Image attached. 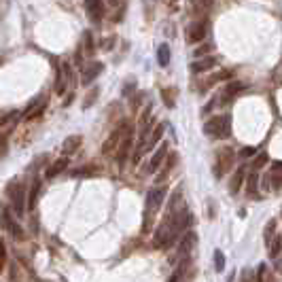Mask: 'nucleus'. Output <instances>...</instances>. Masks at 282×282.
<instances>
[{"instance_id":"obj_12","label":"nucleus","mask_w":282,"mask_h":282,"mask_svg":"<svg viewBox=\"0 0 282 282\" xmlns=\"http://www.w3.org/2000/svg\"><path fill=\"white\" fill-rule=\"evenodd\" d=\"M166 157H168V144L161 142V146L153 153V157H151V161H149V172H157V168L163 166Z\"/></svg>"},{"instance_id":"obj_24","label":"nucleus","mask_w":282,"mask_h":282,"mask_svg":"<svg viewBox=\"0 0 282 282\" xmlns=\"http://www.w3.org/2000/svg\"><path fill=\"white\" fill-rule=\"evenodd\" d=\"M93 174H98L96 166H83V168H76L70 172V176H79V178H83V176H93Z\"/></svg>"},{"instance_id":"obj_15","label":"nucleus","mask_w":282,"mask_h":282,"mask_svg":"<svg viewBox=\"0 0 282 282\" xmlns=\"http://www.w3.org/2000/svg\"><path fill=\"white\" fill-rule=\"evenodd\" d=\"M214 66H216V57H202V60L191 64V72L199 74V72H206V70L214 68Z\"/></svg>"},{"instance_id":"obj_36","label":"nucleus","mask_w":282,"mask_h":282,"mask_svg":"<svg viewBox=\"0 0 282 282\" xmlns=\"http://www.w3.org/2000/svg\"><path fill=\"white\" fill-rule=\"evenodd\" d=\"M208 51H212V45H202L199 49H195V57H204Z\"/></svg>"},{"instance_id":"obj_14","label":"nucleus","mask_w":282,"mask_h":282,"mask_svg":"<svg viewBox=\"0 0 282 282\" xmlns=\"http://www.w3.org/2000/svg\"><path fill=\"white\" fill-rule=\"evenodd\" d=\"M246 89V85L244 83H240V81H233V83H227L225 85V89H223V102H229V100H233L236 96H240Z\"/></svg>"},{"instance_id":"obj_33","label":"nucleus","mask_w":282,"mask_h":282,"mask_svg":"<svg viewBox=\"0 0 282 282\" xmlns=\"http://www.w3.org/2000/svg\"><path fill=\"white\" fill-rule=\"evenodd\" d=\"M267 159H269V157H267V153H261V155H257V159L252 161V170H259L261 166H265Z\"/></svg>"},{"instance_id":"obj_18","label":"nucleus","mask_w":282,"mask_h":282,"mask_svg":"<svg viewBox=\"0 0 282 282\" xmlns=\"http://www.w3.org/2000/svg\"><path fill=\"white\" fill-rule=\"evenodd\" d=\"M163 132H166V127L163 125H157L155 130L151 132V136H149V140H146V146H144V151H149V149H153L157 142L161 140V136H163Z\"/></svg>"},{"instance_id":"obj_30","label":"nucleus","mask_w":282,"mask_h":282,"mask_svg":"<svg viewBox=\"0 0 282 282\" xmlns=\"http://www.w3.org/2000/svg\"><path fill=\"white\" fill-rule=\"evenodd\" d=\"M280 248H282V238H280V236H276V238L272 240V246H269V255L276 257V255L280 252Z\"/></svg>"},{"instance_id":"obj_26","label":"nucleus","mask_w":282,"mask_h":282,"mask_svg":"<svg viewBox=\"0 0 282 282\" xmlns=\"http://www.w3.org/2000/svg\"><path fill=\"white\" fill-rule=\"evenodd\" d=\"M257 185H259V174H257V170H252L248 174V183H246L248 193H252V197H257Z\"/></svg>"},{"instance_id":"obj_21","label":"nucleus","mask_w":282,"mask_h":282,"mask_svg":"<svg viewBox=\"0 0 282 282\" xmlns=\"http://www.w3.org/2000/svg\"><path fill=\"white\" fill-rule=\"evenodd\" d=\"M161 100H163V104H166L168 108H174V104H176V89H174V87H166V89H161Z\"/></svg>"},{"instance_id":"obj_6","label":"nucleus","mask_w":282,"mask_h":282,"mask_svg":"<svg viewBox=\"0 0 282 282\" xmlns=\"http://www.w3.org/2000/svg\"><path fill=\"white\" fill-rule=\"evenodd\" d=\"M208 19H197V21H193L189 23V28H187V40H189L191 45H195V43H202L204 38H206V34H208Z\"/></svg>"},{"instance_id":"obj_40","label":"nucleus","mask_w":282,"mask_h":282,"mask_svg":"<svg viewBox=\"0 0 282 282\" xmlns=\"http://www.w3.org/2000/svg\"><path fill=\"white\" fill-rule=\"evenodd\" d=\"M13 117H15V115H7V117H0V127H2L4 123H9L11 119H13Z\"/></svg>"},{"instance_id":"obj_35","label":"nucleus","mask_w":282,"mask_h":282,"mask_svg":"<svg viewBox=\"0 0 282 282\" xmlns=\"http://www.w3.org/2000/svg\"><path fill=\"white\" fill-rule=\"evenodd\" d=\"M4 263H7V248H4V242H0V274L4 269Z\"/></svg>"},{"instance_id":"obj_1","label":"nucleus","mask_w":282,"mask_h":282,"mask_svg":"<svg viewBox=\"0 0 282 282\" xmlns=\"http://www.w3.org/2000/svg\"><path fill=\"white\" fill-rule=\"evenodd\" d=\"M166 193L168 189L166 187H155L146 193V204H144V227L142 231H149L151 229V223H153V216L157 214V210L161 208L163 199H166Z\"/></svg>"},{"instance_id":"obj_25","label":"nucleus","mask_w":282,"mask_h":282,"mask_svg":"<svg viewBox=\"0 0 282 282\" xmlns=\"http://www.w3.org/2000/svg\"><path fill=\"white\" fill-rule=\"evenodd\" d=\"M38 191H40V183H38V180H34V183H32V189H30V193H28V195H30V202H28V210H34V208H36Z\"/></svg>"},{"instance_id":"obj_20","label":"nucleus","mask_w":282,"mask_h":282,"mask_svg":"<svg viewBox=\"0 0 282 282\" xmlns=\"http://www.w3.org/2000/svg\"><path fill=\"white\" fill-rule=\"evenodd\" d=\"M176 159H178V157H176V155H168V157H166V163H163V170H161V174L157 176V183H161V180H166V178H168L170 170H172V168L176 166Z\"/></svg>"},{"instance_id":"obj_34","label":"nucleus","mask_w":282,"mask_h":282,"mask_svg":"<svg viewBox=\"0 0 282 282\" xmlns=\"http://www.w3.org/2000/svg\"><path fill=\"white\" fill-rule=\"evenodd\" d=\"M7 142H9V132L7 134H0V157L7 153Z\"/></svg>"},{"instance_id":"obj_11","label":"nucleus","mask_w":282,"mask_h":282,"mask_svg":"<svg viewBox=\"0 0 282 282\" xmlns=\"http://www.w3.org/2000/svg\"><path fill=\"white\" fill-rule=\"evenodd\" d=\"M85 11L93 23H100L104 17V0H85Z\"/></svg>"},{"instance_id":"obj_37","label":"nucleus","mask_w":282,"mask_h":282,"mask_svg":"<svg viewBox=\"0 0 282 282\" xmlns=\"http://www.w3.org/2000/svg\"><path fill=\"white\" fill-rule=\"evenodd\" d=\"M255 155V149H252V146H244L242 151H240V157H242V159H246V157H252Z\"/></svg>"},{"instance_id":"obj_3","label":"nucleus","mask_w":282,"mask_h":282,"mask_svg":"<svg viewBox=\"0 0 282 282\" xmlns=\"http://www.w3.org/2000/svg\"><path fill=\"white\" fill-rule=\"evenodd\" d=\"M7 195L11 199L13 212L17 216H21L28 210V206H26V187H23L21 180H11V183L7 185Z\"/></svg>"},{"instance_id":"obj_38","label":"nucleus","mask_w":282,"mask_h":282,"mask_svg":"<svg viewBox=\"0 0 282 282\" xmlns=\"http://www.w3.org/2000/svg\"><path fill=\"white\" fill-rule=\"evenodd\" d=\"M265 272H267V267L261 263V265L257 267V282H263V278H265Z\"/></svg>"},{"instance_id":"obj_17","label":"nucleus","mask_w":282,"mask_h":282,"mask_svg":"<svg viewBox=\"0 0 282 282\" xmlns=\"http://www.w3.org/2000/svg\"><path fill=\"white\" fill-rule=\"evenodd\" d=\"M81 140H83L81 136H70V138L64 140V146H62L64 155H70V153H74V151L81 146Z\"/></svg>"},{"instance_id":"obj_16","label":"nucleus","mask_w":282,"mask_h":282,"mask_svg":"<svg viewBox=\"0 0 282 282\" xmlns=\"http://www.w3.org/2000/svg\"><path fill=\"white\" fill-rule=\"evenodd\" d=\"M68 157L66 155H64V157H60V159H57L55 163H51V166H49V170H47V178H55V176H60L62 172H64V170H66L68 168Z\"/></svg>"},{"instance_id":"obj_19","label":"nucleus","mask_w":282,"mask_h":282,"mask_svg":"<svg viewBox=\"0 0 282 282\" xmlns=\"http://www.w3.org/2000/svg\"><path fill=\"white\" fill-rule=\"evenodd\" d=\"M272 187L274 189L282 187V161H276L272 166Z\"/></svg>"},{"instance_id":"obj_39","label":"nucleus","mask_w":282,"mask_h":282,"mask_svg":"<svg viewBox=\"0 0 282 282\" xmlns=\"http://www.w3.org/2000/svg\"><path fill=\"white\" fill-rule=\"evenodd\" d=\"M85 49H87V53H91V51H93V40H91V34L89 32L85 34Z\"/></svg>"},{"instance_id":"obj_28","label":"nucleus","mask_w":282,"mask_h":282,"mask_svg":"<svg viewBox=\"0 0 282 282\" xmlns=\"http://www.w3.org/2000/svg\"><path fill=\"white\" fill-rule=\"evenodd\" d=\"M210 7H212V0H193V9H197L199 13H208Z\"/></svg>"},{"instance_id":"obj_2","label":"nucleus","mask_w":282,"mask_h":282,"mask_svg":"<svg viewBox=\"0 0 282 282\" xmlns=\"http://www.w3.org/2000/svg\"><path fill=\"white\" fill-rule=\"evenodd\" d=\"M204 134L210 138L223 140L231 134V117L229 115H216L212 119H208L204 123Z\"/></svg>"},{"instance_id":"obj_13","label":"nucleus","mask_w":282,"mask_h":282,"mask_svg":"<svg viewBox=\"0 0 282 282\" xmlns=\"http://www.w3.org/2000/svg\"><path fill=\"white\" fill-rule=\"evenodd\" d=\"M244 178H246V168L244 166H240L236 172H233L231 176V180H229V193L231 195H238L240 189H242V183H244Z\"/></svg>"},{"instance_id":"obj_29","label":"nucleus","mask_w":282,"mask_h":282,"mask_svg":"<svg viewBox=\"0 0 282 282\" xmlns=\"http://www.w3.org/2000/svg\"><path fill=\"white\" fill-rule=\"evenodd\" d=\"M214 269L216 272H223L225 269V255L221 250H214Z\"/></svg>"},{"instance_id":"obj_27","label":"nucleus","mask_w":282,"mask_h":282,"mask_svg":"<svg viewBox=\"0 0 282 282\" xmlns=\"http://www.w3.org/2000/svg\"><path fill=\"white\" fill-rule=\"evenodd\" d=\"M229 76H231V72H229V70H221V72H216V74L210 76V79L206 81V85H214V83H219V81H227Z\"/></svg>"},{"instance_id":"obj_10","label":"nucleus","mask_w":282,"mask_h":282,"mask_svg":"<svg viewBox=\"0 0 282 282\" xmlns=\"http://www.w3.org/2000/svg\"><path fill=\"white\" fill-rule=\"evenodd\" d=\"M102 70H104V64L102 62H89L83 68V74H81V83H83V85L93 83V81H96L98 76L102 74Z\"/></svg>"},{"instance_id":"obj_42","label":"nucleus","mask_w":282,"mask_h":282,"mask_svg":"<svg viewBox=\"0 0 282 282\" xmlns=\"http://www.w3.org/2000/svg\"><path fill=\"white\" fill-rule=\"evenodd\" d=\"M106 2H108V4H113V7H115V4H117V0H106Z\"/></svg>"},{"instance_id":"obj_5","label":"nucleus","mask_w":282,"mask_h":282,"mask_svg":"<svg viewBox=\"0 0 282 282\" xmlns=\"http://www.w3.org/2000/svg\"><path fill=\"white\" fill-rule=\"evenodd\" d=\"M233 159H236V155H233V151L229 146H223V149L216 151V161H214L216 178H221L225 172H229V168L233 166Z\"/></svg>"},{"instance_id":"obj_31","label":"nucleus","mask_w":282,"mask_h":282,"mask_svg":"<svg viewBox=\"0 0 282 282\" xmlns=\"http://www.w3.org/2000/svg\"><path fill=\"white\" fill-rule=\"evenodd\" d=\"M98 93H100V89H98V87H93V89H91V93H87V98H85V102H83V108H89L91 104L96 102Z\"/></svg>"},{"instance_id":"obj_8","label":"nucleus","mask_w":282,"mask_h":282,"mask_svg":"<svg viewBox=\"0 0 282 282\" xmlns=\"http://www.w3.org/2000/svg\"><path fill=\"white\" fill-rule=\"evenodd\" d=\"M195 242H197L195 231H187L185 238L180 240V244H178V250H176V263L183 261V259H189L193 246H195Z\"/></svg>"},{"instance_id":"obj_4","label":"nucleus","mask_w":282,"mask_h":282,"mask_svg":"<svg viewBox=\"0 0 282 282\" xmlns=\"http://www.w3.org/2000/svg\"><path fill=\"white\" fill-rule=\"evenodd\" d=\"M132 144H134V125L127 121V127H125V134H123V140L117 149V166L123 168L130 157V151H132Z\"/></svg>"},{"instance_id":"obj_9","label":"nucleus","mask_w":282,"mask_h":282,"mask_svg":"<svg viewBox=\"0 0 282 282\" xmlns=\"http://www.w3.org/2000/svg\"><path fill=\"white\" fill-rule=\"evenodd\" d=\"M0 225L7 229V231H9L15 240H23V229L17 225V221L13 219V216H11V212H9L7 208H4L2 212H0Z\"/></svg>"},{"instance_id":"obj_7","label":"nucleus","mask_w":282,"mask_h":282,"mask_svg":"<svg viewBox=\"0 0 282 282\" xmlns=\"http://www.w3.org/2000/svg\"><path fill=\"white\" fill-rule=\"evenodd\" d=\"M125 127H127V121L121 123L117 130L110 132V136L106 138V142L102 144V153L104 155H113V153H117V149H119L121 140H123V134H125Z\"/></svg>"},{"instance_id":"obj_22","label":"nucleus","mask_w":282,"mask_h":282,"mask_svg":"<svg viewBox=\"0 0 282 282\" xmlns=\"http://www.w3.org/2000/svg\"><path fill=\"white\" fill-rule=\"evenodd\" d=\"M157 62H159V66H163V68L170 64V47L166 43H161L159 49H157Z\"/></svg>"},{"instance_id":"obj_32","label":"nucleus","mask_w":282,"mask_h":282,"mask_svg":"<svg viewBox=\"0 0 282 282\" xmlns=\"http://www.w3.org/2000/svg\"><path fill=\"white\" fill-rule=\"evenodd\" d=\"M274 229H276V221L272 219V221L267 223V227H265V236H263V238H265V242H267V244L274 240Z\"/></svg>"},{"instance_id":"obj_41","label":"nucleus","mask_w":282,"mask_h":282,"mask_svg":"<svg viewBox=\"0 0 282 282\" xmlns=\"http://www.w3.org/2000/svg\"><path fill=\"white\" fill-rule=\"evenodd\" d=\"M132 89H134V83H130V85H127L125 89H123V93H125V96H127V93H132Z\"/></svg>"},{"instance_id":"obj_23","label":"nucleus","mask_w":282,"mask_h":282,"mask_svg":"<svg viewBox=\"0 0 282 282\" xmlns=\"http://www.w3.org/2000/svg\"><path fill=\"white\" fill-rule=\"evenodd\" d=\"M45 106H47V102H40V106H36V104H32L30 108L23 113V119L26 121H30V119H34V117H40L43 115V110H45Z\"/></svg>"}]
</instances>
